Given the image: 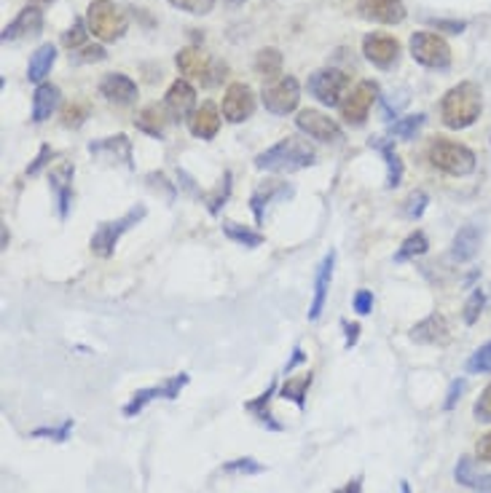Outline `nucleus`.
<instances>
[{"label":"nucleus","instance_id":"1","mask_svg":"<svg viewBox=\"0 0 491 493\" xmlns=\"http://www.w3.org/2000/svg\"><path fill=\"white\" fill-rule=\"evenodd\" d=\"M483 111V92L472 81H462L440 100V119L448 129H467Z\"/></svg>","mask_w":491,"mask_h":493},{"label":"nucleus","instance_id":"2","mask_svg":"<svg viewBox=\"0 0 491 493\" xmlns=\"http://www.w3.org/2000/svg\"><path fill=\"white\" fill-rule=\"evenodd\" d=\"M312 164H314V151L304 140H298V137H285L277 145H271L269 151L255 156V167L263 169V172L290 175V172L306 169Z\"/></svg>","mask_w":491,"mask_h":493},{"label":"nucleus","instance_id":"3","mask_svg":"<svg viewBox=\"0 0 491 493\" xmlns=\"http://www.w3.org/2000/svg\"><path fill=\"white\" fill-rule=\"evenodd\" d=\"M87 25L97 41L113 44L127 33L129 17L121 6L113 4V0H92L89 9H87Z\"/></svg>","mask_w":491,"mask_h":493},{"label":"nucleus","instance_id":"4","mask_svg":"<svg viewBox=\"0 0 491 493\" xmlns=\"http://www.w3.org/2000/svg\"><path fill=\"white\" fill-rule=\"evenodd\" d=\"M427 159L435 169L451 175V177H464L475 169V153L454 140L445 137H435L427 148Z\"/></svg>","mask_w":491,"mask_h":493},{"label":"nucleus","instance_id":"5","mask_svg":"<svg viewBox=\"0 0 491 493\" xmlns=\"http://www.w3.org/2000/svg\"><path fill=\"white\" fill-rule=\"evenodd\" d=\"M408 49H411V57L421 68H429V70H448L451 68V46L435 33H427V30L413 33L408 41Z\"/></svg>","mask_w":491,"mask_h":493},{"label":"nucleus","instance_id":"6","mask_svg":"<svg viewBox=\"0 0 491 493\" xmlns=\"http://www.w3.org/2000/svg\"><path fill=\"white\" fill-rule=\"evenodd\" d=\"M143 218H146V207H132L124 218L103 223V226L95 231L92 242H89L92 252H95V255H100V258H111V255H113V250H116V244H119V239H121L132 226H137Z\"/></svg>","mask_w":491,"mask_h":493},{"label":"nucleus","instance_id":"7","mask_svg":"<svg viewBox=\"0 0 491 493\" xmlns=\"http://www.w3.org/2000/svg\"><path fill=\"white\" fill-rule=\"evenodd\" d=\"M306 86H309V92H312V97H314L317 103L333 108V105H341L344 97L349 94V76L341 73V70L328 68V70L312 73Z\"/></svg>","mask_w":491,"mask_h":493},{"label":"nucleus","instance_id":"8","mask_svg":"<svg viewBox=\"0 0 491 493\" xmlns=\"http://www.w3.org/2000/svg\"><path fill=\"white\" fill-rule=\"evenodd\" d=\"M263 108L274 116H287L298 108L301 100V86L293 76H282L277 81H271L269 86H263Z\"/></svg>","mask_w":491,"mask_h":493},{"label":"nucleus","instance_id":"9","mask_svg":"<svg viewBox=\"0 0 491 493\" xmlns=\"http://www.w3.org/2000/svg\"><path fill=\"white\" fill-rule=\"evenodd\" d=\"M379 100V84L376 81H360L338 105L341 108V119L352 127H362L373 103Z\"/></svg>","mask_w":491,"mask_h":493},{"label":"nucleus","instance_id":"10","mask_svg":"<svg viewBox=\"0 0 491 493\" xmlns=\"http://www.w3.org/2000/svg\"><path fill=\"white\" fill-rule=\"evenodd\" d=\"M186 383H188V375H186V373H180V375L167 378V381H164V383H159V386H151V389H140V391H135V394H132V399L124 405V415H127V418H135V415H137V413H143V410H146V405H148V402H154V399H178Z\"/></svg>","mask_w":491,"mask_h":493},{"label":"nucleus","instance_id":"11","mask_svg":"<svg viewBox=\"0 0 491 493\" xmlns=\"http://www.w3.org/2000/svg\"><path fill=\"white\" fill-rule=\"evenodd\" d=\"M295 127L317 143H341L344 140V129L330 116H325L320 111H312V108L298 113Z\"/></svg>","mask_w":491,"mask_h":493},{"label":"nucleus","instance_id":"12","mask_svg":"<svg viewBox=\"0 0 491 493\" xmlns=\"http://www.w3.org/2000/svg\"><path fill=\"white\" fill-rule=\"evenodd\" d=\"M221 111H223V119L231 121V124L247 121L253 116V111H255V94H253V89L247 84H242V81L231 84L226 89V94H223Z\"/></svg>","mask_w":491,"mask_h":493},{"label":"nucleus","instance_id":"13","mask_svg":"<svg viewBox=\"0 0 491 493\" xmlns=\"http://www.w3.org/2000/svg\"><path fill=\"white\" fill-rule=\"evenodd\" d=\"M362 54L370 65L389 70L400 57V44H397V38H392L387 33H368L362 38Z\"/></svg>","mask_w":491,"mask_h":493},{"label":"nucleus","instance_id":"14","mask_svg":"<svg viewBox=\"0 0 491 493\" xmlns=\"http://www.w3.org/2000/svg\"><path fill=\"white\" fill-rule=\"evenodd\" d=\"M357 12L362 20L379 25H400L405 20L403 0H357Z\"/></svg>","mask_w":491,"mask_h":493},{"label":"nucleus","instance_id":"15","mask_svg":"<svg viewBox=\"0 0 491 493\" xmlns=\"http://www.w3.org/2000/svg\"><path fill=\"white\" fill-rule=\"evenodd\" d=\"M164 108H167V113H170L172 121H183V119L188 121V119L194 116V111H196V89H194L188 81L178 78V81L167 89Z\"/></svg>","mask_w":491,"mask_h":493},{"label":"nucleus","instance_id":"16","mask_svg":"<svg viewBox=\"0 0 491 493\" xmlns=\"http://www.w3.org/2000/svg\"><path fill=\"white\" fill-rule=\"evenodd\" d=\"M100 94L113 105H132L137 100V84L124 73H108L100 81Z\"/></svg>","mask_w":491,"mask_h":493},{"label":"nucleus","instance_id":"17","mask_svg":"<svg viewBox=\"0 0 491 493\" xmlns=\"http://www.w3.org/2000/svg\"><path fill=\"white\" fill-rule=\"evenodd\" d=\"M89 153L105 161H121L124 167H132V143L127 135H116V137H105L89 145Z\"/></svg>","mask_w":491,"mask_h":493},{"label":"nucleus","instance_id":"18","mask_svg":"<svg viewBox=\"0 0 491 493\" xmlns=\"http://www.w3.org/2000/svg\"><path fill=\"white\" fill-rule=\"evenodd\" d=\"M333 266H336V252L330 250L325 255V260L320 263L317 268V279H314V298H312V306H309V319H320L322 308H325V300H328V290H330V279H333Z\"/></svg>","mask_w":491,"mask_h":493},{"label":"nucleus","instance_id":"19","mask_svg":"<svg viewBox=\"0 0 491 493\" xmlns=\"http://www.w3.org/2000/svg\"><path fill=\"white\" fill-rule=\"evenodd\" d=\"M73 164L71 161H62L52 169L49 180H52V191L57 193V204H60V218H68L71 212V199H73Z\"/></svg>","mask_w":491,"mask_h":493},{"label":"nucleus","instance_id":"20","mask_svg":"<svg viewBox=\"0 0 491 493\" xmlns=\"http://www.w3.org/2000/svg\"><path fill=\"white\" fill-rule=\"evenodd\" d=\"M41 28H44V12L38 6H28V9L20 12V17L12 25L4 28V36H0V38H4V41H17L22 36L41 33Z\"/></svg>","mask_w":491,"mask_h":493},{"label":"nucleus","instance_id":"21","mask_svg":"<svg viewBox=\"0 0 491 493\" xmlns=\"http://www.w3.org/2000/svg\"><path fill=\"white\" fill-rule=\"evenodd\" d=\"M175 65H178V70H180L183 76L204 81V78L210 76L212 60H210V54H204L202 49H194V46H188V49H180V52H178V57H175Z\"/></svg>","mask_w":491,"mask_h":493},{"label":"nucleus","instance_id":"22","mask_svg":"<svg viewBox=\"0 0 491 493\" xmlns=\"http://www.w3.org/2000/svg\"><path fill=\"white\" fill-rule=\"evenodd\" d=\"M188 129L194 137L199 140H212L221 129V113L212 103H204L202 108L194 111V116L188 119Z\"/></svg>","mask_w":491,"mask_h":493},{"label":"nucleus","instance_id":"23","mask_svg":"<svg viewBox=\"0 0 491 493\" xmlns=\"http://www.w3.org/2000/svg\"><path fill=\"white\" fill-rule=\"evenodd\" d=\"M411 338L416 343H448V325L440 314H429L419 325L411 327Z\"/></svg>","mask_w":491,"mask_h":493},{"label":"nucleus","instance_id":"24","mask_svg":"<svg viewBox=\"0 0 491 493\" xmlns=\"http://www.w3.org/2000/svg\"><path fill=\"white\" fill-rule=\"evenodd\" d=\"M60 97H62L60 86H54V84H38V89H36V94H33V121H36V124L49 121L52 113H54L57 105H60Z\"/></svg>","mask_w":491,"mask_h":493},{"label":"nucleus","instance_id":"25","mask_svg":"<svg viewBox=\"0 0 491 493\" xmlns=\"http://www.w3.org/2000/svg\"><path fill=\"white\" fill-rule=\"evenodd\" d=\"M478 250H480V231H478V226L459 228L454 242H451V258L456 263H467V260H472L478 255Z\"/></svg>","mask_w":491,"mask_h":493},{"label":"nucleus","instance_id":"26","mask_svg":"<svg viewBox=\"0 0 491 493\" xmlns=\"http://www.w3.org/2000/svg\"><path fill=\"white\" fill-rule=\"evenodd\" d=\"M287 193H290V191H287V185H285V183H279V180H266V183H261V185L255 188L253 199H250V207H253L255 220H258V223H263V210H266L277 196H287Z\"/></svg>","mask_w":491,"mask_h":493},{"label":"nucleus","instance_id":"27","mask_svg":"<svg viewBox=\"0 0 491 493\" xmlns=\"http://www.w3.org/2000/svg\"><path fill=\"white\" fill-rule=\"evenodd\" d=\"M167 121H170V113L167 108H159V105H148L140 111V116L135 119V127L151 137H164V129H167Z\"/></svg>","mask_w":491,"mask_h":493},{"label":"nucleus","instance_id":"28","mask_svg":"<svg viewBox=\"0 0 491 493\" xmlns=\"http://www.w3.org/2000/svg\"><path fill=\"white\" fill-rule=\"evenodd\" d=\"M54 62H57V49H54L52 44H44V46L30 57V65H28V81H30V84H41V81L52 73Z\"/></svg>","mask_w":491,"mask_h":493},{"label":"nucleus","instance_id":"29","mask_svg":"<svg viewBox=\"0 0 491 493\" xmlns=\"http://www.w3.org/2000/svg\"><path fill=\"white\" fill-rule=\"evenodd\" d=\"M370 148H376V151L384 156V161H387V188H397L400 180H403V161H400V156L395 153L392 143L376 137V140H370Z\"/></svg>","mask_w":491,"mask_h":493},{"label":"nucleus","instance_id":"30","mask_svg":"<svg viewBox=\"0 0 491 493\" xmlns=\"http://www.w3.org/2000/svg\"><path fill=\"white\" fill-rule=\"evenodd\" d=\"M253 68H255V73L263 78V81H277V78H282V54H279V49H261L258 54H255V62H253Z\"/></svg>","mask_w":491,"mask_h":493},{"label":"nucleus","instance_id":"31","mask_svg":"<svg viewBox=\"0 0 491 493\" xmlns=\"http://www.w3.org/2000/svg\"><path fill=\"white\" fill-rule=\"evenodd\" d=\"M429 250V242L421 231H413L403 244L400 250L395 252V263H405V260H413V258H421L424 252Z\"/></svg>","mask_w":491,"mask_h":493},{"label":"nucleus","instance_id":"32","mask_svg":"<svg viewBox=\"0 0 491 493\" xmlns=\"http://www.w3.org/2000/svg\"><path fill=\"white\" fill-rule=\"evenodd\" d=\"M223 234H226L231 242L242 244V247H261V244H263V236H261L258 231H250V228H245V226H239V223H234V220H226V223H223Z\"/></svg>","mask_w":491,"mask_h":493},{"label":"nucleus","instance_id":"33","mask_svg":"<svg viewBox=\"0 0 491 493\" xmlns=\"http://www.w3.org/2000/svg\"><path fill=\"white\" fill-rule=\"evenodd\" d=\"M424 127V113H416V116H405V119H397L392 127H389V135L397 137V140H413L416 132Z\"/></svg>","mask_w":491,"mask_h":493},{"label":"nucleus","instance_id":"34","mask_svg":"<svg viewBox=\"0 0 491 493\" xmlns=\"http://www.w3.org/2000/svg\"><path fill=\"white\" fill-rule=\"evenodd\" d=\"M309 386H312V373L301 375L298 381L287 378V383L282 386V397H285V399H293L298 407H304V397H306V389H309Z\"/></svg>","mask_w":491,"mask_h":493},{"label":"nucleus","instance_id":"35","mask_svg":"<svg viewBox=\"0 0 491 493\" xmlns=\"http://www.w3.org/2000/svg\"><path fill=\"white\" fill-rule=\"evenodd\" d=\"M467 373H491V341L467 359Z\"/></svg>","mask_w":491,"mask_h":493},{"label":"nucleus","instance_id":"36","mask_svg":"<svg viewBox=\"0 0 491 493\" xmlns=\"http://www.w3.org/2000/svg\"><path fill=\"white\" fill-rule=\"evenodd\" d=\"M170 4L180 12H188L194 17H204L212 12V6L218 4V0H170Z\"/></svg>","mask_w":491,"mask_h":493},{"label":"nucleus","instance_id":"37","mask_svg":"<svg viewBox=\"0 0 491 493\" xmlns=\"http://www.w3.org/2000/svg\"><path fill=\"white\" fill-rule=\"evenodd\" d=\"M266 466L263 464H258L255 458H234V461H229L226 466H223V472H229V474H261Z\"/></svg>","mask_w":491,"mask_h":493},{"label":"nucleus","instance_id":"38","mask_svg":"<svg viewBox=\"0 0 491 493\" xmlns=\"http://www.w3.org/2000/svg\"><path fill=\"white\" fill-rule=\"evenodd\" d=\"M89 30V25H84V20H76L73 22V28L62 36V44L68 46V49H84V44H87V33Z\"/></svg>","mask_w":491,"mask_h":493},{"label":"nucleus","instance_id":"39","mask_svg":"<svg viewBox=\"0 0 491 493\" xmlns=\"http://www.w3.org/2000/svg\"><path fill=\"white\" fill-rule=\"evenodd\" d=\"M229 191H231V172H226V175H223V180H221V185L207 196V210H210L212 215H218L221 204L229 199Z\"/></svg>","mask_w":491,"mask_h":493},{"label":"nucleus","instance_id":"40","mask_svg":"<svg viewBox=\"0 0 491 493\" xmlns=\"http://www.w3.org/2000/svg\"><path fill=\"white\" fill-rule=\"evenodd\" d=\"M483 306H486L483 290H472L470 298H467V303H464V322H467V325H475L478 316H480V311H483Z\"/></svg>","mask_w":491,"mask_h":493},{"label":"nucleus","instance_id":"41","mask_svg":"<svg viewBox=\"0 0 491 493\" xmlns=\"http://www.w3.org/2000/svg\"><path fill=\"white\" fill-rule=\"evenodd\" d=\"M89 116V108L87 105H81V103H71V105H65L62 108V124L65 127H81L84 124V119Z\"/></svg>","mask_w":491,"mask_h":493},{"label":"nucleus","instance_id":"42","mask_svg":"<svg viewBox=\"0 0 491 493\" xmlns=\"http://www.w3.org/2000/svg\"><path fill=\"white\" fill-rule=\"evenodd\" d=\"M472 415L483 423H491V383L483 389V394L475 399V407H472Z\"/></svg>","mask_w":491,"mask_h":493},{"label":"nucleus","instance_id":"43","mask_svg":"<svg viewBox=\"0 0 491 493\" xmlns=\"http://www.w3.org/2000/svg\"><path fill=\"white\" fill-rule=\"evenodd\" d=\"M454 477H456V482H462V485H467V488H475V485H478V477L472 474V461H470V458H462V461L456 464Z\"/></svg>","mask_w":491,"mask_h":493},{"label":"nucleus","instance_id":"44","mask_svg":"<svg viewBox=\"0 0 491 493\" xmlns=\"http://www.w3.org/2000/svg\"><path fill=\"white\" fill-rule=\"evenodd\" d=\"M71 429H73V421H65L62 426L36 429V431H33V437H52V440H57V442H65V440H68V434H71Z\"/></svg>","mask_w":491,"mask_h":493},{"label":"nucleus","instance_id":"45","mask_svg":"<svg viewBox=\"0 0 491 493\" xmlns=\"http://www.w3.org/2000/svg\"><path fill=\"white\" fill-rule=\"evenodd\" d=\"M427 193H421V191H416L411 199H408V204H405V215L408 218H421V212H424V207H427Z\"/></svg>","mask_w":491,"mask_h":493},{"label":"nucleus","instance_id":"46","mask_svg":"<svg viewBox=\"0 0 491 493\" xmlns=\"http://www.w3.org/2000/svg\"><path fill=\"white\" fill-rule=\"evenodd\" d=\"M352 306H354V311L362 314V316L370 314V308H373V292H370V290H360V292L354 295Z\"/></svg>","mask_w":491,"mask_h":493},{"label":"nucleus","instance_id":"47","mask_svg":"<svg viewBox=\"0 0 491 493\" xmlns=\"http://www.w3.org/2000/svg\"><path fill=\"white\" fill-rule=\"evenodd\" d=\"M108 54H105V49L100 46V44H95V46H84L81 49V54L76 57L79 62H103Z\"/></svg>","mask_w":491,"mask_h":493},{"label":"nucleus","instance_id":"48","mask_svg":"<svg viewBox=\"0 0 491 493\" xmlns=\"http://www.w3.org/2000/svg\"><path fill=\"white\" fill-rule=\"evenodd\" d=\"M475 456H478V461L491 464V431H488V434H483V437L478 440V445H475Z\"/></svg>","mask_w":491,"mask_h":493},{"label":"nucleus","instance_id":"49","mask_svg":"<svg viewBox=\"0 0 491 493\" xmlns=\"http://www.w3.org/2000/svg\"><path fill=\"white\" fill-rule=\"evenodd\" d=\"M52 156H54V151H52L49 145H44V148H41V153H38V159H36V164L28 169V175H38V172L49 164V159H52Z\"/></svg>","mask_w":491,"mask_h":493},{"label":"nucleus","instance_id":"50","mask_svg":"<svg viewBox=\"0 0 491 493\" xmlns=\"http://www.w3.org/2000/svg\"><path fill=\"white\" fill-rule=\"evenodd\" d=\"M464 391V381L462 378H456L454 383H451V389H448V397H445V402H443V407L445 410H451L454 405H456V399H459V394Z\"/></svg>","mask_w":491,"mask_h":493},{"label":"nucleus","instance_id":"51","mask_svg":"<svg viewBox=\"0 0 491 493\" xmlns=\"http://www.w3.org/2000/svg\"><path fill=\"white\" fill-rule=\"evenodd\" d=\"M437 30H445V33H451V36H459L462 30H464V22H448V20H435L432 22Z\"/></svg>","mask_w":491,"mask_h":493},{"label":"nucleus","instance_id":"52","mask_svg":"<svg viewBox=\"0 0 491 493\" xmlns=\"http://www.w3.org/2000/svg\"><path fill=\"white\" fill-rule=\"evenodd\" d=\"M333 493H362V477H354V480H349L344 488H338V490H333Z\"/></svg>","mask_w":491,"mask_h":493},{"label":"nucleus","instance_id":"53","mask_svg":"<svg viewBox=\"0 0 491 493\" xmlns=\"http://www.w3.org/2000/svg\"><path fill=\"white\" fill-rule=\"evenodd\" d=\"M346 327V349H352L357 343V335H360V325H344Z\"/></svg>","mask_w":491,"mask_h":493},{"label":"nucleus","instance_id":"54","mask_svg":"<svg viewBox=\"0 0 491 493\" xmlns=\"http://www.w3.org/2000/svg\"><path fill=\"white\" fill-rule=\"evenodd\" d=\"M475 490H478V493H491V474H486V477H478V485H475Z\"/></svg>","mask_w":491,"mask_h":493},{"label":"nucleus","instance_id":"55","mask_svg":"<svg viewBox=\"0 0 491 493\" xmlns=\"http://www.w3.org/2000/svg\"><path fill=\"white\" fill-rule=\"evenodd\" d=\"M301 359H304V351H301V349H295V351H293V362L287 365V370H285V373H290V370H293V367H295Z\"/></svg>","mask_w":491,"mask_h":493},{"label":"nucleus","instance_id":"56","mask_svg":"<svg viewBox=\"0 0 491 493\" xmlns=\"http://www.w3.org/2000/svg\"><path fill=\"white\" fill-rule=\"evenodd\" d=\"M49 4H54V0H30V6H38V9H44Z\"/></svg>","mask_w":491,"mask_h":493},{"label":"nucleus","instance_id":"57","mask_svg":"<svg viewBox=\"0 0 491 493\" xmlns=\"http://www.w3.org/2000/svg\"><path fill=\"white\" fill-rule=\"evenodd\" d=\"M400 493H411V485H408V482H405V480H403V482H400Z\"/></svg>","mask_w":491,"mask_h":493}]
</instances>
